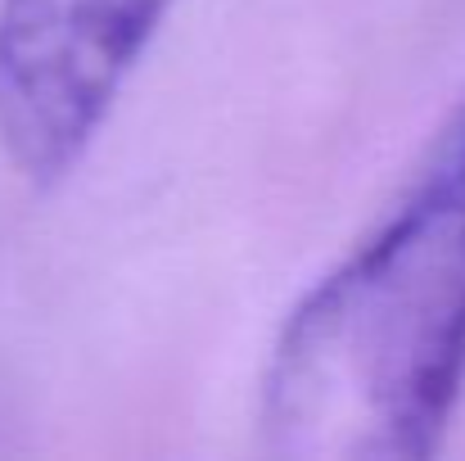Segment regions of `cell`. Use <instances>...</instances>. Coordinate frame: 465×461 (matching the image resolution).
<instances>
[{
  "label": "cell",
  "mask_w": 465,
  "mask_h": 461,
  "mask_svg": "<svg viewBox=\"0 0 465 461\" xmlns=\"http://www.w3.org/2000/svg\"><path fill=\"white\" fill-rule=\"evenodd\" d=\"M465 389V95L380 226L285 316L258 398L272 453L425 461Z\"/></svg>",
  "instance_id": "cell-1"
},
{
  "label": "cell",
  "mask_w": 465,
  "mask_h": 461,
  "mask_svg": "<svg viewBox=\"0 0 465 461\" xmlns=\"http://www.w3.org/2000/svg\"><path fill=\"white\" fill-rule=\"evenodd\" d=\"M176 0H0V145L59 185L104 132Z\"/></svg>",
  "instance_id": "cell-2"
}]
</instances>
